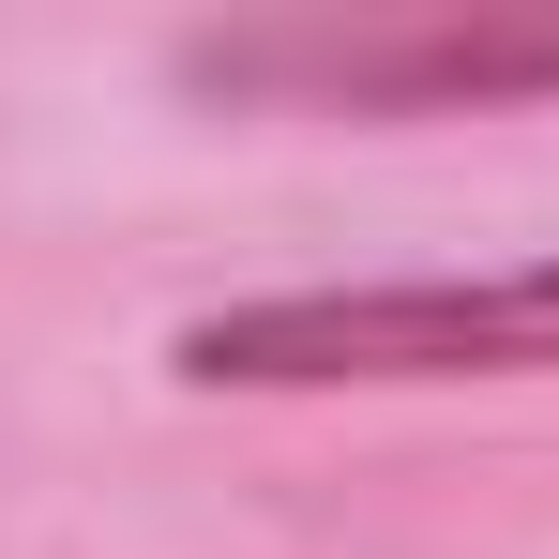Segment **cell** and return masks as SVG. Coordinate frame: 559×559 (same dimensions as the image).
<instances>
[{
  "mask_svg": "<svg viewBox=\"0 0 559 559\" xmlns=\"http://www.w3.org/2000/svg\"><path fill=\"white\" fill-rule=\"evenodd\" d=\"M197 92H273V106H348V121H454V106H530L559 92V15H273V31H197Z\"/></svg>",
  "mask_w": 559,
  "mask_h": 559,
  "instance_id": "obj_2",
  "label": "cell"
},
{
  "mask_svg": "<svg viewBox=\"0 0 559 559\" xmlns=\"http://www.w3.org/2000/svg\"><path fill=\"white\" fill-rule=\"evenodd\" d=\"M167 378H197V393H424V378H559V258L212 302V318L167 333Z\"/></svg>",
  "mask_w": 559,
  "mask_h": 559,
  "instance_id": "obj_1",
  "label": "cell"
}]
</instances>
